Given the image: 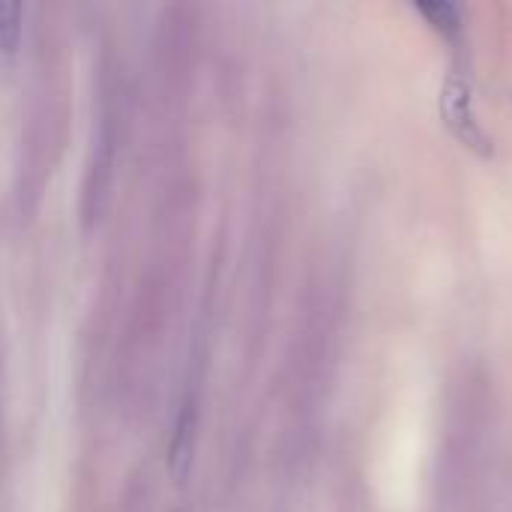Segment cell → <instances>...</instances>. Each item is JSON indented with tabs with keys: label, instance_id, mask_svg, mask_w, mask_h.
Wrapping results in <instances>:
<instances>
[{
	"label": "cell",
	"instance_id": "cell-1",
	"mask_svg": "<svg viewBox=\"0 0 512 512\" xmlns=\"http://www.w3.org/2000/svg\"><path fill=\"white\" fill-rule=\"evenodd\" d=\"M21 36V3L0 0V48L12 51Z\"/></svg>",
	"mask_w": 512,
	"mask_h": 512
}]
</instances>
